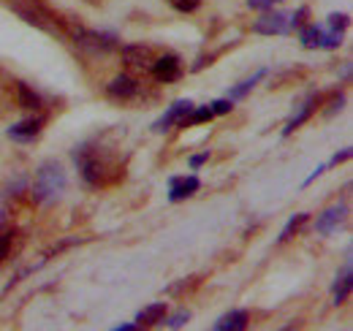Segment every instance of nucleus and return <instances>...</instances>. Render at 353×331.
<instances>
[{"instance_id":"obj_8","label":"nucleus","mask_w":353,"mask_h":331,"mask_svg":"<svg viewBox=\"0 0 353 331\" xmlns=\"http://www.w3.org/2000/svg\"><path fill=\"white\" fill-rule=\"evenodd\" d=\"M190 109H193V103L190 101H176V103H172V109L155 123V133H163L166 128H172V125H176V128H185V117L190 114Z\"/></svg>"},{"instance_id":"obj_24","label":"nucleus","mask_w":353,"mask_h":331,"mask_svg":"<svg viewBox=\"0 0 353 331\" xmlns=\"http://www.w3.org/2000/svg\"><path fill=\"white\" fill-rule=\"evenodd\" d=\"M188 321H190V312H188V310H179V312H174V315H172L166 323H169L172 329H182Z\"/></svg>"},{"instance_id":"obj_29","label":"nucleus","mask_w":353,"mask_h":331,"mask_svg":"<svg viewBox=\"0 0 353 331\" xmlns=\"http://www.w3.org/2000/svg\"><path fill=\"white\" fill-rule=\"evenodd\" d=\"M139 329V323H123V326H117V331H136Z\"/></svg>"},{"instance_id":"obj_31","label":"nucleus","mask_w":353,"mask_h":331,"mask_svg":"<svg viewBox=\"0 0 353 331\" xmlns=\"http://www.w3.org/2000/svg\"><path fill=\"white\" fill-rule=\"evenodd\" d=\"M3 223H6V212L0 209V231H3Z\"/></svg>"},{"instance_id":"obj_4","label":"nucleus","mask_w":353,"mask_h":331,"mask_svg":"<svg viewBox=\"0 0 353 331\" xmlns=\"http://www.w3.org/2000/svg\"><path fill=\"white\" fill-rule=\"evenodd\" d=\"M299 41L305 49H337L343 43V33L323 30L318 25H302L299 28Z\"/></svg>"},{"instance_id":"obj_28","label":"nucleus","mask_w":353,"mask_h":331,"mask_svg":"<svg viewBox=\"0 0 353 331\" xmlns=\"http://www.w3.org/2000/svg\"><path fill=\"white\" fill-rule=\"evenodd\" d=\"M207 161H210V152H201V155H193V158H190V166L199 168V166H204Z\"/></svg>"},{"instance_id":"obj_14","label":"nucleus","mask_w":353,"mask_h":331,"mask_svg":"<svg viewBox=\"0 0 353 331\" xmlns=\"http://www.w3.org/2000/svg\"><path fill=\"white\" fill-rule=\"evenodd\" d=\"M248 312L245 310H231L225 312L221 321H215V331H242L248 329Z\"/></svg>"},{"instance_id":"obj_9","label":"nucleus","mask_w":353,"mask_h":331,"mask_svg":"<svg viewBox=\"0 0 353 331\" xmlns=\"http://www.w3.org/2000/svg\"><path fill=\"white\" fill-rule=\"evenodd\" d=\"M201 188V182H199V177H174L172 179V185H169V201H185V199H190L196 190Z\"/></svg>"},{"instance_id":"obj_11","label":"nucleus","mask_w":353,"mask_h":331,"mask_svg":"<svg viewBox=\"0 0 353 331\" xmlns=\"http://www.w3.org/2000/svg\"><path fill=\"white\" fill-rule=\"evenodd\" d=\"M123 63L133 71H150V49L147 46H123Z\"/></svg>"},{"instance_id":"obj_22","label":"nucleus","mask_w":353,"mask_h":331,"mask_svg":"<svg viewBox=\"0 0 353 331\" xmlns=\"http://www.w3.org/2000/svg\"><path fill=\"white\" fill-rule=\"evenodd\" d=\"M348 14H332L329 17V30H334V33H343L345 28H348Z\"/></svg>"},{"instance_id":"obj_12","label":"nucleus","mask_w":353,"mask_h":331,"mask_svg":"<svg viewBox=\"0 0 353 331\" xmlns=\"http://www.w3.org/2000/svg\"><path fill=\"white\" fill-rule=\"evenodd\" d=\"M343 217H345V207H329L326 212H321V217L315 220V231L318 234H329L343 223Z\"/></svg>"},{"instance_id":"obj_5","label":"nucleus","mask_w":353,"mask_h":331,"mask_svg":"<svg viewBox=\"0 0 353 331\" xmlns=\"http://www.w3.org/2000/svg\"><path fill=\"white\" fill-rule=\"evenodd\" d=\"M71 36H74V41L79 43L85 52H90V54H103V52H112V49L117 46V41H114L112 33H98V30L74 28Z\"/></svg>"},{"instance_id":"obj_16","label":"nucleus","mask_w":353,"mask_h":331,"mask_svg":"<svg viewBox=\"0 0 353 331\" xmlns=\"http://www.w3.org/2000/svg\"><path fill=\"white\" fill-rule=\"evenodd\" d=\"M161 321H166V304H163V301L150 304V307H144V310L136 315V323H139V326H158Z\"/></svg>"},{"instance_id":"obj_17","label":"nucleus","mask_w":353,"mask_h":331,"mask_svg":"<svg viewBox=\"0 0 353 331\" xmlns=\"http://www.w3.org/2000/svg\"><path fill=\"white\" fill-rule=\"evenodd\" d=\"M351 288H353V272H351V263L343 269V274L337 277V283H334V304H343L348 296H351Z\"/></svg>"},{"instance_id":"obj_3","label":"nucleus","mask_w":353,"mask_h":331,"mask_svg":"<svg viewBox=\"0 0 353 331\" xmlns=\"http://www.w3.org/2000/svg\"><path fill=\"white\" fill-rule=\"evenodd\" d=\"M77 163L82 168V177L88 185H103L106 174H109V161L103 155H98L92 147H82V152H77Z\"/></svg>"},{"instance_id":"obj_25","label":"nucleus","mask_w":353,"mask_h":331,"mask_svg":"<svg viewBox=\"0 0 353 331\" xmlns=\"http://www.w3.org/2000/svg\"><path fill=\"white\" fill-rule=\"evenodd\" d=\"M172 6L182 14H190V11H196L201 6V0H172Z\"/></svg>"},{"instance_id":"obj_26","label":"nucleus","mask_w":353,"mask_h":331,"mask_svg":"<svg viewBox=\"0 0 353 331\" xmlns=\"http://www.w3.org/2000/svg\"><path fill=\"white\" fill-rule=\"evenodd\" d=\"M277 3H283V0H248V6H250V8H259V11H266V8H274Z\"/></svg>"},{"instance_id":"obj_23","label":"nucleus","mask_w":353,"mask_h":331,"mask_svg":"<svg viewBox=\"0 0 353 331\" xmlns=\"http://www.w3.org/2000/svg\"><path fill=\"white\" fill-rule=\"evenodd\" d=\"M11 239H14V231H0V263L8 258V250H11Z\"/></svg>"},{"instance_id":"obj_30","label":"nucleus","mask_w":353,"mask_h":331,"mask_svg":"<svg viewBox=\"0 0 353 331\" xmlns=\"http://www.w3.org/2000/svg\"><path fill=\"white\" fill-rule=\"evenodd\" d=\"M343 79H351V63L343 68Z\"/></svg>"},{"instance_id":"obj_10","label":"nucleus","mask_w":353,"mask_h":331,"mask_svg":"<svg viewBox=\"0 0 353 331\" xmlns=\"http://www.w3.org/2000/svg\"><path fill=\"white\" fill-rule=\"evenodd\" d=\"M106 92L112 95V98H120V101H128L133 98L136 92H139V82L128 77V74H120V77H114L112 82L106 84Z\"/></svg>"},{"instance_id":"obj_21","label":"nucleus","mask_w":353,"mask_h":331,"mask_svg":"<svg viewBox=\"0 0 353 331\" xmlns=\"http://www.w3.org/2000/svg\"><path fill=\"white\" fill-rule=\"evenodd\" d=\"M307 17H310V8H307V6H302L299 11H294V14H288V28H291V30H296V28H302V25L307 22Z\"/></svg>"},{"instance_id":"obj_13","label":"nucleus","mask_w":353,"mask_h":331,"mask_svg":"<svg viewBox=\"0 0 353 331\" xmlns=\"http://www.w3.org/2000/svg\"><path fill=\"white\" fill-rule=\"evenodd\" d=\"M44 128V120H22L14 128H8V136L17 139V141H33Z\"/></svg>"},{"instance_id":"obj_20","label":"nucleus","mask_w":353,"mask_h":331,"mask_svg":"<svg viewBox=\"0 0 353 331\" xmlns=\"http://www.w3.org/2000/svg\"><path fill=\"white\" fill-rule=\"evenodd\" d=\"M305 223H307V214H305V212H299V214H294V217H291V220L285 223V228L280 231V237H277V242H285V239H291L294 234H299Z\"/></svg>"},{"instance_id":"obj_19","label":"nucleus","mask_w":353,"mask_h":331,"mask_svg":"<svg viewBox=\"0 0 353 331\" xmlns=\"http://www.w3.org/2000/svg\"><path fill=\"white\" fill-rule=\"evenodd\" d=\"M264 77H266L264 68H261V71H256V74H253L250 79H245L242 84L231 87V90H228V98H231V101H236V98H245V95H248V92H250V90H253L256 84H259V79H264Z\"/></svg>"},{"instance_id":"obj_1","label":"nucleus","mask_w":353,"mask_h":331,"mask_svg":"<svg viewBox=\"0 0 353 331\" xmlns=\"http://www.w3.org/2000/svg\"><path fill=\"white\" fill-rule=\"evenodd\" d=\"M8 6L22 22L33 25L36 30H44L49 36H65V28H63L60 17L46 6L44 0H11Z\"/></svg>"},{"instance_id":"obj_2","label":"nucleus","mask_w":353,"mask_h":331,"mask_svg":"<svg viewBox=\"0 0 353 331\" xmlns=\"http://www.w3.org/2000/svg\"><path fill=\"white\" fill-rule=\"evenodd\" d=\"M68 185V177H65V168L54 161H46L39 171H36V179H33V201L36 204H52L63 196Z\"/></svg>"},{"instance_id":"obj_27","label":"nucleus","mask_w":353,"mask_h":331,"mask_svg":"<svg viewBox=\"0 0 353 331\" xmlns=\"http://www.w3.org/2000/svg\"><path fill=\"white\" fill-rule=\"evenodd\" d=\"M231 106H234L231 101H212V112H215V114H228Z\"/></svg>"},{"instance_id":"obj_7","label":"nucleus","mask_w":353,"mask_h":331,"mask_svg":"<svg viewBox=\"0 0 353 331\" xmlns=\"http://www.w3.org/2000/svg\"><path fill=\"white\" fill-rule=\"evenodd\" d=\"M150 74L155 77V82L172 84L182 77V66H179V57L176 54H163L158 57L152 66H150Z\"/></svg>"},{"instance_id":"obj_18","label":"nucleus","mask_w":353,"mask_h":331,"mask_svg":"<svg viewBox=\"0 0 353 331\" xmlns=\"http://www.w3.org/2000/svg\"><path fill=\"white\" fill-rule=\"evenodd\" d=\"M17 95H19V106H22V109H39V106H41V98H39V92H36L30 84H25V82L17 84Z\"/></svg>"},{"instance_id":"obj_6","label":"nucleus","mask_w":353,"mask_h":331,"mask_svg":"<svg viewBox=\"0 0 353 331\" xmlns=\"http://www.w3.org/2000/svg\"><path fill=\"white\" fill-rule=\"evenodd\" d=\"M253 30L261 33V36H285V33H291V28H288V14H280V11H269V8H266L264 17H259V19L253 22Z\"/></svg>"},{"instance_id":"obj_15","label":"nucleus","mask_w":353,"mask_h":331,"mask_svg":"<svg viewBox=\"0 0 353 331\" xmlns=\"http://www.w3.org/2000/svg\"><path fill=\"white\" fill-rule=\"evenodd\" d=\"M318 103H321V98H318V95H312V98H307V101H305V106L299 109V114H294V117L288 120V125L283 128V136H291V133H294V130H296L299 125L307 123L310 117H312V112H315V106H318Z\"/></svg>"}]
</instances>
